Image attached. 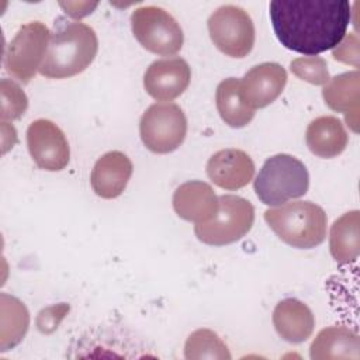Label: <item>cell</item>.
Wrapping results in <instances>:
<instances>
[{"label": "cell", "mask_w": 360, "mask_h": 360, "mask_svg": "<svg viewBox=\"0 0 360 360\" xmlns=\"http://www.w3.org/2000/svg\"><path fill=\"white\" fill-rule=\"evenodd\" d=\"M352 18L347 0H273L270 20L277 39L294 52L315 56L338 46Z\"/></svg>", "instance_id": "cell-1"}, {"label": "cell", "mask_w": 360, "mask_h": 360, "mask_svg": "<svg viewBox=\"0 0 360 360\" xmlns=\"http://www.w3.org/2000/svg\"><path fill=\"white\" fill-rule=\"evenodd\" d=\"M97 49V35L90 25L60 17L53 24L38 72L49 79L72 77L94 60Z\"/></svg>", "instance_id": "cell-2"}, {"label": "cell", "mask_w": 360, "mask_h": 360, "mask_svg": "<svg viewBox=\"0 0 360 360\" xmlns=\"http://www.w3.org/2000/svg\"><path fill=\"white\" fill-rule=\"evenodd\" d=\"M264 219L274 233L292 248L312 249L326 236V214L311 201H292L266 210Z\"/></svg>", "instance_id": "cell-3"}, {"label": "cell", "mask_w": 360, "mask_h": 360, "mask_svg": "<svg viewBox=\"0 0 360 360\" xmlns=\"http://www.w3.org/2000/svg\"><path fill=\"white\" fill-rule=\"evenodd\" d=\"M253 187L263 204L283 205L308 191L309 174L301 160L287 153H278L264 162Z\"/></svg>", "instance_id": "cell-4"}, {"label": "cell", "mask_w": 360, "mask_h": 360, "mask_svg": "<svg viewBox=\"0 0 360 360\" xmlns=\"http://www.w3.org/2000/svg\"><path fill=\"white\" fill-rule=\"evenodd\" d=\"M219 208L214 218L207 222L195 224L194 233L205 245L224 246L242 239L252 228L255 208L250 201L225 194L218 197Z\"/></svg>", "instance_id": "cell-5"}, {"label": "cell", "mask_w": 360, "mask_h": 360, "mask_svg": "<svg viewBox=\"0 0 360 360\" xmlns=\"http://www.w3.org/2000/svg\"><path fill=\"white\" fill-rule=\"evenodd\" d=\"M131 27L136 41L149 52L170 56L183 46V30L165 8L143 6L131 14Z\"/></svg>", "instance_id": "cell-6"}, {"label": "cell", "mask_w": 360, "mask_h": 360, "mask_svg": "<svg viewBox=\"0 0 360 360\" xmlns=\"http://www.w3.org/2000/svg\"><path fill=\"white\" fill-rule=\"evenodd\" d=\"M51 31L41 21L24 24L4 52V68L18 82L27 84L39 70L45 58Z\"/></svg>", "instance_id": "cell-7"}, {"label": "cell", "mask_w": 360, "mask_h": 360, "mask_svg": "<svg viewBox=\"0 0 360 360\" xmlns=\"http://www.w3.org/2000/svg\"><path fill=\"white\" fill-rule=\"evenodd\" d=\"M187 120L183 110L174 103H155L139 122V135L143 145L155 153L176 150L184 141Z\"/></svg>", "instance_id": "cell-8"}, {"label": "cell", "mask_w": 360, "mask_h": 360, "mask_svg": "<svg viewBox=\"0 0 360 360\" xmlns=\"http://www.w3.org/2000/svg\"><path fill=\"white\" fill-rule=\"evenodd\" d=\"M208 32L214 45L232 58H245L255 45L253 21L235 4L221 6L210 15Z\"/></svg>", "instance_id": "cell-9"}, {"label": "cell", "mask_w": 360, "mask_h": 360, "mask_svg": "<svg viewBox=\"0 0 360 360\" xmlns=\"http://www.w3.org/2000/svg\"><path fill=\"white\" fill-rule=\"evenodd\" d=\"M30 155L39 169L59 172L69 163L70 149L63 131L52 121L39 118L27 129Z\"/></svg>", "instance_id": "cell-10"}, {"label": "cell", "mask_w": 360, "mask_h": 360, "mask_svg": "<svg viewBox=\"0 0 360 360\" xmlns=\"http://www.w3.org/2000/svg\"><path fill=\"white\" fill-rule=\"evenodd\" d=\"M190 79L191 69L184 59L165 58L149 65L143 75V87L155 100L172 101L184 93Z\"/></svg>", "instance_id": "cell-11"}, {"label": "cell", "mask_w": 360, "mask_h": 360, "mask_svg": "<svg viewBox=\"0 0 360 360\" xmlns=\"http://www.w3.org/2000/svg\"><path fill=\"white\" fill-rule=\"evenodd\" d=\"M287 83L285 69L274 62L253 66L240 80L242 96L253 110L271 104L284 90Z\"/></svg>", "instance_id": "cell-12"}, {"label": "cell", "mask_w": 360, "mask_h": 360, "mask_svg": "<svg viewBox=\"0 0 360 360\" xmlns=\"http://www.w3.org/2000/svg\"><path fill=\"white\" fill-rule=\"evenodd\" d=\"M207 174L215 186L225 190H238L253 179L255 163L245 150L222 149L208 159Z\"/></svg>", "instance_id": "cell-13"}, {"label": "cell", "mask_w": 360, "mask_h": 360, "mask_svg": "<svg viewBox=\"0 0 360 360\" xmlns=\"http://www.w3.org/2000/svg\"><path fill=\"white\" fill-rule=\"evenodd\" d=\"M173 208L180 218L202 224L214 218L219 208V202L208 183L191 180L176 188L173 194Z\"/></svg>", "instance_id": "cell-14"}, {"label": "cell", "mask_w": 360, "mask_h": 360, "mask_svg": "<svg viewBox=\"0 0 360 360\" xmlns=\"http://www.w3.org/2000/svg\"><path fill=\"white\" fill-rule=\"evenodd\" d=\"M132 170V162L125 153L120 150L107 152L91 170V188L101 198H115L125 190Z\"/></svg>", "instance_id": "cell-15"}, {"label": "cell", "mask_w": 360, "mask_h": 360, "mask_svg": "<svg viewBox=\"0 0 360 360\" xmlns=\"http://www.w3.org/2000/svg\"><path fill=\"white\" fill-rule=\"evenodd\" d=\"M360 73L359 70L338 75L323 86L322 96L328 107L333 111L343 112L347 127L357 132L360 111Z\"/></svg>", "instance_id": "cell-16"}, {"label": "cell", "mask_w": 360, "mask_h": 360, "mask_svg": "<svg viewBox=\"0 0 360 360\" xmlns=\"http://www.w3.org/2000/svg\"><path fill=\"white\" fill-rule=\"evenodd\" d=\"M273 325L284 340L301 343L312 335L315 318L307 304L297 298H285L273 311Z\"/></svg>", "instance_id": "cell-17"}, {"label": "cell", "mask_w": 360, "mask_h": 360, "mask_svg": "<svg viewBox=\"0 0 360 360\" xmlns=\"http://www.w3.org/2000/svg\"><path fill=\"white\" fill-rule=\"evenodd\" d=\"M347 132L342 121L332 115H322L311 121L305 132L308 149L319 158H335L347 146Z\"/></svg>", "instance_id": "cell-18"}, {"label": "cell", "mask_w": 360, "mask_h": 360, "mask_svg": "<svg viewBox=\"0 0 360 360\" xmlns=\"http://www.w3.org/2000/svg\"><path fill=\"white\" fill-rule=\"evenodd\" d=\"M314 360H336L360 357L359 335L346 326H329L322 329L309 347Z\"/></svg>", "instance_id": "cell-19"}, {"label": "cell", "mask_w": 360, "mask_h": 360, "mask_svg": "<svg viewBox=\"0 0 360 360\" xmlns=\"http://www.w3.org/2000/svg\"><path fill=\"white\" fill-rule=\"evenodd\" d=\"M215 104L221 118L232 128H242L255 117V110L246 104L242 96L240 79L236 77H228L218 84Z\"/></svg>", "instance_id": "cell-20"}, {"label": "cell", "mask_w": 360, "mask_h": 360, "mask_svg": "<svg viewBox=\"0 0 360 360\" xmlns=\"http://www.w3.org/2000/svg\"><path fill=\"white\" fill-rule=\"evenodd\" d=\"M329 248L333 259L339 263H350L359 257V211L353 210L338 218L329 236Z\"/></svg>", "instance_id": "cell-21"}, {"label": "cell", "mask_w": 360, "mask_h": 360, "mask_svg": "<svg viewBox=\"0 0 360 360\" xmlns=\"http://www.w3.org/2000/svg\"><path fill=\"white\" fill-rule=\"evenodd\" d=\"M1 304V329L0 347L1 352L13 349L25 336L30 325V314L25 305L15 297L8 294L0 295Z\"/></svg>", "instance_id": "cell-22"}, {"label": "cell", "mask_w": 360, "mask_h": 360, "mask_svg": "<svg viewBox=\"0 0 360 360\" xmlns=\"http://www.w3.org/2000/svg\"><path fill=\"white\" fill-rule=\"evenodd\" d=\"M186 359H231V353L221 338L210 329H197L186 340Z\"/></svg>", "instance_id": "cell-23"}, {"label": "cell", "mask_w": 360, "mask_h": 360, "mask_svg": "<svg viewBox=\"0 0 360 360\" xmlns=\"http://www.w3.org/2000/svg\"><path fill=\"white\" fill-rule=\"evenodd\" d=\"M0 93H1V121H13L20 118L27 107L28 98L22 89L10 79H1L0 82Z\"/></svg>", "instance_id": "cell-24"}, {"label": "cell", "mask_w": 360, "mask_h": 360, "mask_svg": "<svg viewBox=\"0 0 360 360\" xmlns=\"http://www.w3.org/2000/svg\"><path fill=\"white\" fill-rule=\"evenodd\" d=\"M290 69L297 77L315 86H325L330 79L328 63L319 56L297 58L290 63Z\"/></svg>", "instance_id": "cell-25"}, {"label": "cell", "mask_w": 360, "mask_h": 360, "mask_svg": "<svg viewBox=\"0 0 360 360\" xmlns=\"http://www.w3.org/2000/svg\"><path fill=\"white\" fill-rule=\"evenodd\" d=\"M69 309L70 307L65 302L42 309L37 316V328L42 333H52L69 312Z\"/></svg>", "instance_id": "cell-26"}, {"label": "cell", "mask_w": 360, "mask_h": 360, "mask_svg": "<svg viewBox=\"0 0 360 360\" xmlns=\"http://www.w3.org/2000/svg\"><path fill=\"white\" fill-rule=\"evenodd\" d=\"M332 55L336 60L359 66V38L356 34H349L342 42L333 48Z\"/></svg>", "instance_id": "cell-27"}]
</instances>
